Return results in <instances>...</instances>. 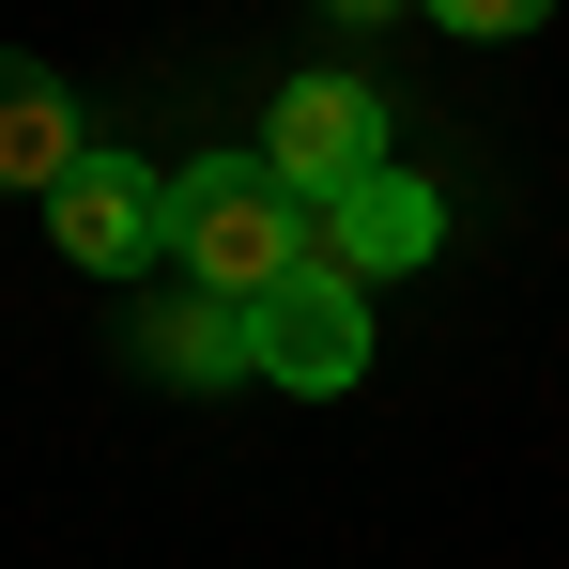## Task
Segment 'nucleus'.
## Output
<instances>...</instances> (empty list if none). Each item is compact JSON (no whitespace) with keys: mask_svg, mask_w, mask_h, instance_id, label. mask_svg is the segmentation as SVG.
<instances>
[{"mask_svg":"<svg viewBox=\"0 0 569 569\" xmlns=\"http://www.w3.org/2000/svg\"><path fill=\"white\" fill-rule=\"evenodd\" d=\"M93 154V123H78V93L31 62V47H0V186L16 200H62V170Z\"/></svg>","mask_w":569,"mask_h":569,"instance_id":"7","label":"nucleus"},{"mask_svg":"<svg viewBox=\"0 0 569 569\" xmlns=\"http://www.w3.org/2000/svg\"><path fill=\"white\" fill-rule=\"evenodd\" d=\"M170 231H186V170H154L139 139H93L47 200V247L93 278H170Z\"/></svg>","mask_w":569,"mask_h":569,"instance_id":"2","label":"nucleus"},{"mask_svg":"<svg viewBox=\"0 0 569 569\" xmlns=\"http://www.w3.org/2000/svg\"><path fill=\"white\" fill-rule=\"evenodd\" d=\"M431 247H447V200L416 186V170H370V186L355 200H323V278H416V262H431Z\"/></svg>","mask_w":569,"mask_h":569,"instance_id":"5","label":"nucleus"},{"mask_svg":"<svg viewBox=\"0 0 569 569\" xmlns=\"http://www.w3.org/2000/svg\"><path fill=\"white\" fill-rule=\"evenodd\" d=\"M247 154H262V170L323 216V200H355V186L385 170V108H370V78L308 62V78H278V108H262V139H247Z\"/></svg>","mask_w":569,"mask_h":569,"instance_id":"3","label":"nucleus"},{"mask_svg":"<svg viewBox=\"0 0 569 569\" xmlns=\"http://www.w3.org/2000/svg\"><path fill=\"white\" fill-rule=\"evenodd\" d=\"M247 323H262V385H292V400H339V385L370 370V292L323 278V262H308L292 292H262Z\"/></svg>","mask_w":569,"mask_h":569,"instance_id":"4","label":"nucleus"},{"mask_svg":"<svg viewBox=\"0 0 569 569\" xmlns=\"http://www.w3.org/2000/svg\"><path fill=\"white\" fill-rule=\"evenodd\" d=\"M139 370H154V385H247V370H262V323H247L231 292H200V278H154Z\"/></svg>","mask_w":569,"mask_h":569,"instance_id":"6","label":"nucleus"},{"mask_svg":"<svg viewBox=\"0 0 569 569\" xmlns=\"http://www.w3.org/2000/svg\"><path fill=\"white\" fill-rule=\"evenodd\" d=\"M323 262V216L231 139V154H186V231H170V278L231 292V308H262V292H292Z\"/></svg>","mask_w":569,"mask_h":569,"instance_id":"1","label":"nucleus"}]
</instances>
